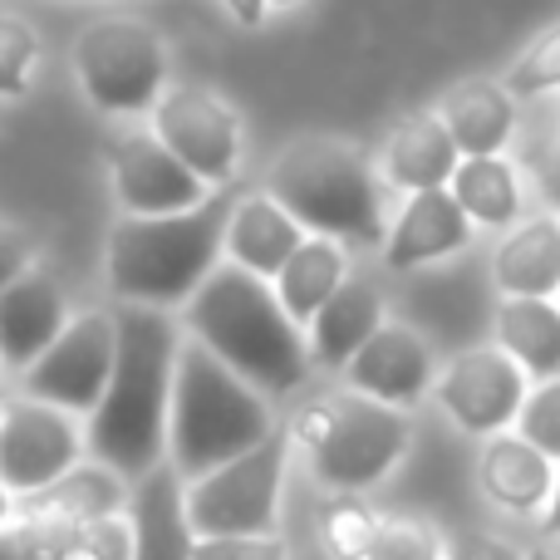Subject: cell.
I'll list each match as a JSON object with an SVG mask.
<instances>
[{
    "label": "cell",
    "mask_w": 560,
    "mask_h": 560,
    "mask_svg": "<svg viewBox=\"0 0 560 560\" xmlns=\"http://www.w3.org/2000/svg\"><path fill=\"white\" fill-rule=\"evenodd\" d=\"M0 560H49V556L25 526H5L0 532Z\"/></svg>",
    "instance_id": "37"
},
{
    "label": "cell",
    "mask_w": 560,
    "mask_h": 560,
    "mask_svg": "<svg viewBox=\"0 0 560 560\" xmlns=\"http://www.w3.org/2000/svg\"><path fill=\"white\" fill-rule=\"evenodd\" d=\"M266 197L305 236L339 246H384L388 236L378 173L345 138H295L266 173Z\"/></svg>",
    "instance_id": "4"
},
{
    "label": "cell",
    "mask_w": 560,
    "mask_h": 560,
    "mask_svg": "<svg viewBox=\"0 0 560 560\" xmlns=\"http://www.w3.org/2000/svg\"><path fill=\"white\" fill-rule=\"evenodd\" d=\"M10 512H15V502H10V492H5V487H0V532H5V526H10Z\"/></svg>",
    "instance_id": "41"
},
{
    "label": "cell",
    "mask_w": 560,
    "mask_h": 560,
    "mask_svg": "<svg viewBox=\"0 0 560 560\" xmlns=\"http://www.w3.org/2000/svg\"><path fill=\"white\" fill-rule=\"evenodd\" d=\"M74 74L84 98L108 118L153 114L167 89V49L138 15H98L74 39Z\"/></svg>",
    "instance_id": "7"
},
{
    "label": "cell",
    "mask_w": 560,
    "mask_h": 560,
    "mask_svg": "<svg viewBox=\"0 0 560 560\" xmlns=\"http://www.w3.org/2000/svg\"><path fill=\"white\" fill-rule=\"evenodd\" d=\"M124 502H128L124 477H114L98 463H79L74 472H65L55 487L25 497V506H20V526H25L39 546H49L69 532L114 522V516L124 512Z\"/></svg>",
    "instance_id": "15"
},
{
    "label": "cell",
    "mask_w": 560,
    "mask_h": 560,
    "mask_svg": "<svg viewBox=\"0 0 560 560\" xmlns=\"http://www.w3.org/2000/svg\"><path fill=\"white\" fill-rule=\"evenodd\" d=\"M384 329V290L364 271H349L345 285L319 305V315L305 325L310 364L319 369H345L369 339Z\"/></svg>",
    "instance_id": "18"
},
{
    "label": "cell",
    "mask_w": 560,
    "mask_h": 560,
    "mask_svg": "<svg viewBox=\"0 0 560 560\" xmlns=\"http://www.w3.org/2000/svg\"><path fill=\"white\" fill-rule=\"evenodd\" d=\"M345 378H349V394L374 398V404L408 413L413 404H423V398L433 394L438 369H433L428 345L413 335V329L388 325L384 319V329L345 364Z\"/></svg>",
    "instance_id": "14"
},
{
    "label": "cell",
    "mask_w": 560,
    "mask_h": 560,
    "mask_svg": "<svg viewBox=\"0 0 560 560\" xmlns=\"http://www.w3.org/2000/svg\"><path fill=\"white\" fill-rule=\"evenodd\" d=\"M364 560H443V541L423 516H384Z\"/></svg>",
    "instance_id": "31"
},
{
    "label": "cell",
    "mask_w": 560,
    "mask_h": 560,
    "mask_svg": "<svg viewBox=\"0 0 560 560\" xmlns=\"http://www.w3.org/2000/svg\"><path fill=\"white\" fill-rule=\"evenodd\" d=\"M192 560H285L276 536H226V541H197Z\"/></svg>",
    "instance_id": "34"
},
{
    "label": "cell",
    "mask_w": 560,
    "mask_h": 560,
    "mask_svg": "<svg viewBox=\"0 0 560 560\" xmlns=\"http://www.w3.org/2000/svg\"><path fill=\"white\" fill-rule=\"evenodd\" d=\"M114 315L108 310H84V315H69V325L59 329V339L25 369V398L49 404L59 413L79 418L94 413L98 398L108 388L114 374Z\"/></svg>",
    "instance_id": "10"
},
{
    "label": "cell",
    "mask_w": 560,
    "mask_h": 560,
    "mask_svg": "<svg viewBox=\"0 0 560 560\" xmlns=\"http://www.w3.org/2000/svg\"><path fill=\"white\" fill-rule=\"evenodd\" d=\"M447 560H522V551H516L512 541H502V536H482V532H477V536H463Z\"/></svg>",
    "instance_id": "36"
},
{
    "label": "cell",
    "mask_w": 560,
    "mask_h": 560,
    "mask_svg": "<svg viewBox=\"0 0 560 560\" xmlns=\"http://www.w3.org/2000/svg\"><path fill=\"white\" fill-rule=\"evenodd\" d=\"M492 280L502 300H556L560 295V217L541 212L516 222L492 256Z\"/></svg>",
    "instance_id": "21"
},
{
    "label": "cell",
    "mask_w": 560,
    "mask_h": 560,
    "mask_svg": "<svg viewBox=\"0 0 560 560\" xmlns=\"http://www.w3.org/2000/svg\"><path fill=\"white\" fill-rule=\"evenodd\" d=\"M477 482H482V492L497 506H506L516 516H536L551 502L556 463L536 453L532 443H522L516 433H502V438H487L482 463H477Z\"/></svg>",
    "instance_id": "24"
},
{
    "label": "cell",
    "mask_w": 560,
    "mask_h": 560,
    "mask_svg": "<svg viewBox=\"0 0 560 560\" xmlns=\"http://www.w3.org/2000/svg\"><path fill=\"white\" fill-rule=\"evenodd\" d=\"M541 192H546V202H551L556 217H560V133H556L551 153H546V163H541Z\"/></svg>",
    "instance_id": "38"
},
{
    "label": "cell",
    "mask_w": 560,
    "mask_h": 560,
    "mask_svg": "<svg viewBox=\"0 0 560 560\" xmlns=\"http://www.w3.org/2000/svg\"><path fill=\"white\" fill-rule=\"evenodd\" d=\"M516 438L532 443L541 457L560 463V378L536 384L532 394H526L522 413H516Z\"/></svg>",
    "instance_id": "32"
},
{
    "label": "cell",
    "mask_w": 560,
    "mask_h": 560,
    "mask_svg": "<svg viewBox=\"0 0 560 560\" xmlns=\"http://www.w3.org/2000/svg\"><path fill=\"white\" fill-rule=\"evenodd\" d=\"M438 118L463 158H502L516 133V98L497 79H463L443 94Z\"/></svg>",
    "instance_id": "22"
},
{
    "label": "cell",
    "mask_w": 560,
    "mask_h": 560,
    "mask_svg": "<svg viewBox=\"0 0 560 560\" xmlns=\"http://www.w3.org/2000/svg\"><path fill=\"white\" fill-rule=\"evenodd\" d=\"M463 217L487 232H512L522 222V177L506 158H463L447 183Z\"/></svg>",
    "instance_id": "27"
},
{
    "label": "cell",
    "mask_w": 560,
    "mask_h": 560,
    "mask_svg": "<svg viewBox=\"0 0 560 560\" xmlns=\"http://www.w3.org/2000/svg\"><path fill=\"white\" fill-rule=\"evenodd\" d=\"M128 502H133V512H128L133 560H192L197 536L187 526V487L173 472V463L138 477Z\"/></svg>",
    "instance_id": "19"
},
{
    "label": "cell",
    "mask_w": 560,
    "mask_h": 560,
    "mask_svg": "<svg viewBox=\"0 0 560 560\" xmlns=\"http://www.w3.org/2000/svg\"><path fill=\"white\" fill-rule=\"evenodd\" d=\"M153 133L207 187H226L242 167V118L202 84H173L153 104Z\"/></svg>",
    "instance_id": "9"
},
{
    "label": "cell",
    "mask_w": 560,
    "mask_h": 560,
    "mask_svg": "<svg viewBox=\"0 0 560 560\" xmlns=\"http://www.w3.org/2000/svg\"><path fill=\"white\" fill-rule=\"evenodd\" d=\"M290 438L305 447L310 472L335 492H364V487L384 482L408 453V413L384 408L374 398L359 394H325L310 398L295 418H290Z\"/></svg>",
    "instance_id": "6"
},
{
    "label": "cell",
    "mask_w": 560,
    "mask_h": 560,
    "mask_svg": "<svg viewBox=\"0 0 560 560\" xmlns=\"http://www.w3.org/2000/svg\"><path fill=\"white\" fill-rule=\"evenodd\" d=\"M69 325V300L59 290L55 276L25 271L15 285L0 290V364L25 374L39 354L59 339V329Z\"/></svg>",
    "instance_id": "17"
},
{
    "label": "cell",
    "mask_w": 560,
    "mask_h": 560,
    "mask_svg": "<svg viewBox=\"0 0 560 560\" xmlns=\"http://www.w3.org/2000/svg\"><path fill=\"white\" fill-rule=\"evenodd\" d=\"M183 325L212 359H222L256 394H290L310 374L305 329L280 310L266 280L242 266H217L183 305Z\"/></svg>",
    "instance_id": "2"
},
{
    "label": "cell",
    "mask_w": 560,
    "mask_h": 560,
    "mask_svg": "<svg viewBox=\"0 0 560 560\" xmlns=\"http://www.w3.org/2000/svg\"><path fill=\"white\" fill-rule=\"evenodd\" d=\"M556 560H560V551H556Z\"/></svg>",
    "instance_id": "46"
},
{
    "label": "cell",
    "mask_w": 560,
    "mask_h": 560,
    "mask_svg": "<svg viewBox=\"0 0 560 560\" xmlns=\"http://www.w3.org/2000/svg\"><path fill=\"white\" fill-rule=\"evenodd\" d=\"M526 394V374L497 345L463 349L433 384L438 408L472 438H502L506 428H516Z\"/></svg>",
    "instance_id": "12"
},
{
    "label": "cell",
    "mask_w": 560,
    "mask_h": 560,
    "mask_svg": "<svg viewBox=\"0 0 560 560\" xmlns=\"http://www.w3.org/2000/svg\"><path fill=\"white\" fill-rule=\"evenodd\" d=\"M280 482H285V433L276 428L261 447L187 482V526L197 541L276 536Z\"/></svg>",
    "instance_id": "8"
},
{
    "label": "cell",
    "mask_w": 560,
    "mask_h": 560,
    "mask_svg": "<svg viewBox=\"0 0 560 560\" xmlns=\"http://www.w3.org/2000/svg\"><path fill=\"white\" fill-rule=\"evenodd\" d=\"M108 183L124 207V217H177L192 212L212 197L202 177H192L163 143L153 128H133L108 153Z\"/></svg>",
    "instance_id": "13"
},
{
    "label": "cell",
    "mask_w": 560,
    "mask_h": 560,
    "mask_svg": "<svg viewBox=\"0 0 560 560\" xmlns=\"http://www.w3.org/2000/svg\"><path fill=\"white\" fill-rule=\"evenodd\" d=\"M556 310H560V295H556Z\"/></svg>",
    "instance_id": "44"
},
{
    "label": "cell",
    "mask_w": 560,
    "mask_h": 560,
    "mask_svg": "<svg viewBox=\"0 0 560 560\" xmlns=\"http://www.w3.org/2000/svg\"><path fill=\"white\" fill-rule=\"evenodd\" d=\"M226 202L212 192L202 207L177 217H118L104 246V276L124 305L167 310L187 305L207 276L222 266Z\"/></svg>",
    "instance_id": "3"
},
{
    "label": "cell",
    "mask_w": 560,
    "mask_h": 560,
    "mask_svg": "<svg viewBox=\"0 0 560 560\" xmlns=\"http://www.w3.org/2000/svg\"><path fill=\"white\" fill-rule=\"evenodd\" d=\"M378 536V516L364 502H335L325 512V546L335 560H364Z\"/></svg>",
    "instance_id": "33"
},
{
    "label": "cell",
    "mask_w": 560,
    "mask_h": 560,
    "mask_svg": "<svg viewBox=\"0 0 560 560\" xmlns=\"http://www.w3.org/2000/svg\"><path fill=\"white\" fill-rule=\"evenodd\" d=\"M300 242H305V226L290 222L266 192L242 197V202H232V212H226L222 252L232 256V266H242L246 276L266 280V285H271L280 276V266L300 252Z\"/></svg>",
    "instance_id": "23"
},
{
    "label": "cell",
    "mask_w": 560,
    "mask_h": 560,
    "mask_svg": "<svg viewBox=\"0 0 560 560\" xmlns=\"http://www.w3.org/2000/svg\"><path fill=\"white\" fill-rule=\"evenodd\" d=\"M457 163H463V153H457V143L447 138V128L438 114L404 118V124L384 138V148H378V173H384V183L404 187L408 197L447 187L457 173Z\"/></svg>",
    "instance_id": "20"
},
{
    "label": "cell",
    "mask_w": 560,
    "mask_h": 560,
    "mask_svg": "<svg viewBox=\"0 0 560 560\" xmlns=\"http://www.w3.org/2000/svg\"><path fill=\"white\" fill-rule=\"evenodd\" d=\"M84 463V433L69 413L35 398H5L0 408V487L35 497Z\"/></svg>",
    "instance_id": "11"
},
{
    "label": "cell",
    "mask_w": 560,
    "mask_h": 560,
    "mask_svg": "<svg viewBox=\"0 0 560 560\" xmlns=\"http://www.w3.org/2000/svg\"><path fill=\"white\" fill-rule=\"evenodd\" d=\"M114 374L89 413L84 453L124 482H138L167 457V408L183 329L167 310L118 305L114 310Z\"/></svg>",
    "instance_id": "1"
},
{
    "label": "cell",
    "mask_w": 560,
    "mask_h": 560,
    "mask_svg": "<svg viewBox=\"0 0 560 560\" xmlns=\"http://www.w3.org/2000/svg\"><path fill=\"white\" fill-rule=\"evenodd\" d=\"M560 89V20L551 30L526 45V55H516V65L506 69V94L512 98H541Z\"/></svg>",
    "instance_id": "29"
},
{
    "label": "cell",
    "mask_w": 560,
    "mask_h": 560,
    "mask_svg": "<svg viewBox=\"0 0 560 560\" xmlns=\"http://www.w3.org/2000/svg\"><path fill=\"white\" fill-rule=\"evenodd\" d=\"M522 560H556L551 546H532V551H522Z\"/></svg>",
    "instance_id": "42"
},
{
    "label": "cell",
    "mask_w": 560,
    "mask_h": 560,
    "mask_svg": "<svg viewBox=\"0 0 560 560\" xmlns=\"http://www.w3.org/2000/svg\"><path fill=\"white\" fill-rule=\"evenodd\" d=\"M345 276H349L345 246L325 242V236H305V242H300V252L280 266V276L271 280V290H276L280 310H285V315L305 329L310 319L319 315V305H325V300L345 285Z\"/></svg>",
    "instance_id": "26"
},
{
    "label": "cell",
    "mask_w": 560,
    "mask_h": 560,
    "mask_svg": "<svg viewBox=\"0 0 560 560\" xmlns=\"http://www.w3.org/2000/svg\"><path fill=\"white\" fill-rule=\"evenodd\" d=\"M45 556L49 560H133V532H128L124 516H114V522H98L49 541Z\"/></svg>",
    "instance_id": "30"
},
{
    "label": "cell",
    "mask_w": 560,
    "mask_h": 560,
    "mask_svg": "<svg viewBox=\"0 0 560 560\" xmlns=\"http://www.w3.org/2000/svg\"><path fill=\"white\" fill-rule=\"evenodd\" d=\"M472 236H477V226L463 217V207L453 202V192L438 187V192L404 197V207H398V217L388 222V236L378 252H384L388 271H413V266L467 252Z\"/></svg>",
    "instance_id": "16"
},
{
    "label": "cell",
    "mask_w": 560,
    "mask_h": 560,
    "mask_svg": "<svg viewBox=\"0 0 560 560\" xmlns=\"http://www.w3.org/2000/svg\"><path fill=\"white\" fill-rule=\"evenodd\" d=\"M25 271H35V242L25 226L0 222V290L15 285Z\"/></svg>",
    "instance_id": "35"
},
{
    "label": "cell",
    "mask_w": 560,
    "mask_h": 560,
    "mask_svg": "<svg viewBox=\"0 0 560 560\" xmlns=\"http://www.w3.org/2000/svg\"><path fill=\"white\" fill-rule=\"evenodd\" d=\"M497 349L532 384L560 378V310L556 300H502L492 319Z\"/></svg>",
    "instance_id": "25"
},
{
    "label": "cell",
    "mask_w": 560,
    "mask_h": 560,
    "mask_svg": "<svg viewBox=\"0 0 560 560\" xmlns=\"http://www.w3.org/2000/svg\"><path fill=\"white\" fill-rule=\"evenodd\" d=\"M546 536H560V472H556V487H551V502H546Z\"/></svg>",
    "instance_id": "40"
},
{
    "label": "cell",
    "mask_w": 560,
    "mask_h": 560,
    "mask_svg": "<svg viewBox=\"0 0 560 560\" xmlns=\"http://www.w3.org/2000/svg\"><path fill=\"white\" fill-rule=\"evenodd\" d=\"M39 69V35L25 15L0 10V98H20Z\"/></svg>",
    "instance_id": "28"
},
{
    "label": "cell",
    "mask_w": 560,
    "mask_h": 560,
    "mask_svg": "<svg viewBox=\"0 0 560 560\" xmlns=\"http://www.w3.org/2000/svg\"><path fill=\"white\" fill-rule=\"evenodd\" d=\"M276 433L271 404L252 384L212 359L197 339H183L173 374V408H167V457L183 482L236 463Z\"/></svg>",
    "instance_id": "5"
},
{
    "label": "cell",
    "mask_w": 560,
    "mask_h": 560,
    "mask_svg": "<svg viewBox=\"0 0 560 560\" xmlns=\"http://www.w3.org/2000/svg\"><path fill=\"white\" fill-rule=\"evenodd\" d=\"M271 5L276 10H290V5H300V0H266V10H271Z\"/></svg>",
    "instance_id": "43"
},
{
    "label": "cell",
    "mask_w": 560,
    "mask_h": 560,
    "mask_svg": "<svg viewBox=\"0 0 560 560\" xmlns=\"http://www.w3.org/2000/svg\"><path fill=\"white\" fill-rule=\"evenodd\" d=\"M0 408H5V398H0Z\"/></svg>",
    "instance_id": "45"
},
{
    "label": "cell",
    "mask_w": 560,
    "mask_h": 560,
    "mask_svg": "<svg viewBox=\"0 0 560 560\" xmlns=\"http://www.w3.org/2000/svg\"><path fill=\"white\" fill-rule=\"evenodd\" d=\"M226 10H232V20L236 25H246V30H256L266 20V0H222Z\"/></svg>",
    "instance_id": "39"
}]
</instances>
